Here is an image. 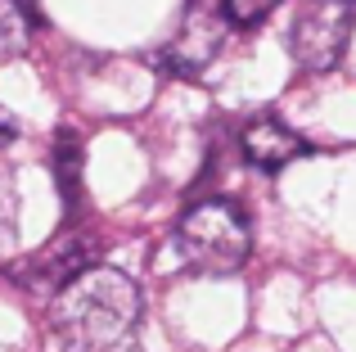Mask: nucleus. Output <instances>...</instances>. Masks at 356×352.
Segmentation results:
<instances>
[{"label": "nucleus", "instance_id": "f257e3e1", "mask_svg": "<svg viewBox=\"0 0 356 352\" xmlns=\"http://www.w3.org/2000/svg\"><path fill=\"white\" fill-rule=\"evenodd\" d=\"M145 298L118 266H86L50 303V326L68 352H122L136 339Z\"/></svg>", "mask_w": 356, "mask_h": 352}, {"label": "nucleus", "instance_id": "f03ea898", "mask_svg": "<svg viewBox=\"0 0 356 352\" xmlns=\"http://www.w3.org/2000/svg\"><path fill=\"white\" fill-rule=\"evenodd\" d=\"M252 253V226L230 199H203L176 221V257L199 275H235Z\"/></svg>", "mask_w": 356, "mask_h": 352}, {"label": "nucleus", "instance_id": "7ed1b4c3", "mask_svg": "<svg viewBox=\"0 0 356 352\" xmlns=\"http://www.w3.org/2000/svg\"><path fill=\"white\" fill-rule=\"evenodd\" d=\"M356 23V0H302V9L289 23V59L302 72H330L348 54Z\"/></svg>", "mask_w": 356, "mask_h": 352}, {"label": "nucleus", "instance_id": "20e7f679", "mask_svg": "<svg viewBox=\"0 0 356 352\" xmlns=\"http://www.w3.org/2000/svg\"><path fill=\"white\" fill-rule=\"evenodd\" d=\"M230 32V18L221 0H190V9L181 14L172 41H167V68L181 72V77H199L212 59L221 54Z\"/></svg>", "mask_w": 356, "mask_h": 352}, {"label": "nucleus", "instance_id": "39448f33", "mask_svg": "<svg viewBox=\"0 0 356 352\" xmlns=\"http://www.w3.org/2000/svg\"><path fill=\"white\" fill-rule=\"evenodd\" d=\"M86 266H90V239L63 235V239H54L45 253H36V257H27L23 266H14V280L27 285V289H54L59 294L63 285L77 280Z\"/></svg>", "mask_w": 356, "mask_h": 352}, {"label": "nucleus", "instance_id": "423d86ee", "mask_svg": "<svg viewBox=\"0 0 356 352\" xmlns=\"http://www.w3.org/2000/svg\"><path fill=\"white\" fill-rule=\"evenodd\" d=\"M239 154H243V163L257 168V172H280L293 159H302L307 141L293 131V127H284L280 118L261 113V118H252V122L239 131Z\"/></svg>", "mask_w": 356, "mask_h": 352}, {"label": "nucleus", "instance_id": "0eeeda50", "mask_svg": "<svg viewBox=\"0 0 356 352\" xmlns=\"http://www.w3.org/2000/svg\"><path fill=\"white\" fill-rule=\"evenodd\" d=\"M32 41V14H27L23 0H0V63L27 54Z\"/></svg>", "mask_w": 356, "mask_h": 352}, {"label": "nucleus", "instance_id": "6e6552de", "mask_svg": "<svg viewBox=\"0 0 356 352\" xmlns=\"http://www.w3.org/2000/svg\"><path fill=\"white\" fill-rule=\"evenodd\" d=\"M221 5H226L230 27H257V23H266L284 0H221Z\"/></svg>", "mask_w": 356, "mask_h": 352}, {"label": "nucleus", "instance_id": "1a4fd4ad", "mask_svg": "<svg viewBox=\"0 0 356 352\" xmlns=\"http://www.w3.org/2000/svg\"><path fill=\"white\" fill-rule=\"evenodd\" d=\"M77 172H81V145L63 136L59 141V185H63V194H77Z\"/></svg>", "mask_w": 356, "mask_h": 352}, {"label": "nucleus", "instance_id": "9d476101", "mask_svg": "<svg viewBox=\"0 0 356 352\" xmlns=\"http://www.w3.org/2000/svg\"><path fill=\"white\" fill-rule=\"evenodd\" d=\"M9 136H14V118H9V113H5V109H0V145H5V141H9Z\"/></svg>", "mask_w": 356, "mask_h": 352}]
</instances>
